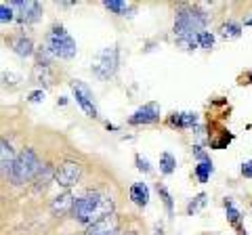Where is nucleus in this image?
Segmentation results:
<instances>
[{
  "label": "nucleus",
  "instance_id": "nucleus-1",
  "mask_svg": "<svg viewBox=\"0 0 252 235\" xmlns=\"http://www.w3.org/2000/svg\"><path fill=\"white\" fill-rule=\"evenodd\" d=\"M206 23L208 17L204 13H200L198 9H191V6H183L177 13L175 19V38L181 46H185L187 51L198 49V36L202 32H206Z\"/></svg>",
  "mask_w": 252,
  "mask_h": 235
},
{
  "label": "nucleus",
  "instance_id": "nucleus-2",
  "mask_svg": "<svg viewBox=\"0 0 252 235\" xmlns=\"http://www.w3.org/2000/svg\"><path fill=\"white\" fill-rule=\"evenodd\" d=\"M72 214L78 223L89 227L93 223L101 221V218L114 214V200L101 191H89L80 200H76Z\"/></svg>",
  "mask_w": 252,
  "mask_h": 235
},
{
  "label": "nucleus",
  "instance_id": "nucleus-3",
  "mask_svg": "<svg viewBox=\"0 0 252 235\" xmlns=\"http://www.w3.org/2000/svg\"><path fill=\"white\" fill-rule=\"evenodd\" d=\"M42 168L44 166L40 164V158L36 155V151L28 147V149L17 153V160H15V164H13V170H11L9 178H11L13 185H23V183L32 181Z\"/></svg>",
  "mask_w": 252,
  "mask_h": 235
},
{
  "label": "nucleus",
  "instance_id": "nucleus-4",
  "mask_svg": "<svg viewBox=\"0 0 252 235\" xmlns=\"http://www.w3.org/2000/svg\"><path fill=\"white\" fill-rule=\"evenodd\" d=\"M44 49L49 51L53 57H59V59H74L76 57V42L74 38L65 32V28L55 23L51 28V32L46 34V40H44Z\"/></svg>",
  "mask_w": 252,
  "mask_h": 235
},
{
  "label": "nucleus",
  "instance_id": "nucleus-5",
  "mask_svg": "<svg viewBox=\"0 0 252 235\" xmlns=\"http://www.w3.org/2000/svg\"><path fill=\"white\" fill-rule=\"evenodd\" d=\"M118 63H120V51H118V44H112L93 59V72L101 80H109L118 72Z\"/></svg>",
  "mask_w": 252,
  "mask_h": 235
},
{
  "label": "nucleus",
  "instance_id": "nucleus-6",
  "mask_svg": "<svg viewBox=\"0 0 252 235\" xmlns=\"http://www.w3.org/2000/svg\"><path fill=\"white\" fill-rule=\"evenodd\" d=\"M69 86H72L74 97H76V101H78V105L82 107V112L89 116V118H97V105H94V95H93V90H91L82 80H72V82H69Z\"/></svg>",
  "mask_w": 252,
  "mask_h": 235
},
{
  "label": "nucleus",
  "instance_id": "nucleus-7",
  "mask_svg": "<svg viewBox=\"0 0 252 235\" xmlns=\"http://www.w3.org/2000/svg\"><path fill=\"white\" fill-rule=\"evenodd\" d=\"M80 175H82L80 164L67 160L55 170V183L61 185V187H74L78 183V178H80Z\"/></svg>",
  "mask_w": 252,
  "mask_h": 235
},
{
  "label": "nucleus",
  "instance_id": "nucleus-8",
  "mask_svg": "<svg viewBox=\"0 0 252 235\" xmlns=\"http://www.w3.org/2000/svg\"><path fill=\"white\" fill-rule=\"evenodd\" d=\"M13 9H19V21L21 23H34L40 19L42 15V4L40 2H34V0H13L9 2Z\"/></svg>",
  "mask_w": 252,
  "mask_h": 235
},
{
  "label": "nucleus",
  "instance_id": "nucleus-9",
  "mask_svg": "<svg viewBox=\"0 0 252 235\" xmlns=\"http://www.w3.org/2000/svg\"><path fill=\"white\" fill-rule=\"evenodd\" d=\"M118 231H120V218H118V214L114 212L105 218H101L97 223L89 225L84 235H118Z\"/></svg>",
  "mask_w": 252,
  "mask_h": 235
},
{
  "label": "nucleus",
  "instance_id": "nucleus-10",
  "mask_svg": "<svg viewBox=\"0 0 252 235\" xmlns=\"http://www.w3.org/2000/svg\"><path fill=\"white\" fill-rule=\"evenodd\" d=\"M160 120V105L158 103H145L143 107H139L135 114L128 118V124L132 126H141V124H154Z\"/></svg>",
  "mask_w": 252,
  "mask_h": 235
},
{
  "label": "nucleus",
  "instance_id": "nucleus-11",
  "mask_svg": "<svg viewBox=\"0 0 252 235\" xmlns=\"http://www.w3.org/2000/svg\"><path fill=\"white\" fill-rule=\"evenodd\" d=\"M168 126L172 128H195L198 126V114L193 112H175L168 118Z\"/></svg>",
  "mask_w": 252,
  "mask_h": 235
},
{
  "label": "nucleus",
  "instance_id": "nucleus-12",
  "mask_svg": "<svg viewBox=\"0 0 252 235\" xmlns=\"http://www.w3.org/2000/svg\"><path fill=\"white\" fill-rule=\"evenodd\" d=\"M74 204H76L74 195L69 193V191H65V193H61V195H57V198L53 200L51 212L55 216H57V214H65V212H69V210H74Z\"/></svg>",
  "mask_w": 252,
  "mask_h": 235
},
{
  "label": "nucleus",
  "instance_id": "nucleus-13",
  "mask_svg": "<svg viewBox=\"0 0 252 235\" xmlns=\"http://www.w3.org/2000/svg\"><path fill=\"white\" fill-rule=\"evenodd\" d=\"M130 200L135 206L145 208L149 204V187L145 183H132L130 185Z\"/></svg>",
  "mask_w": 252,
  "mask_h": 235
},
{
  "label": "nucleus",
  "instance_id": "nucleus-14",
  "mask_svg": "<svg viewBox=\"0 0 252 235\" xmlns=\"http://www.w3.org/2000/svg\"><path fill=\"white\" fill-rule=\"evenodd\" d=\"M13 51H15V55H19V57H32L34 55V42L30 40V38H26V36H17L13 40Z\"/></svg>",
  "mask_w": 252,
  "mask_h": 235
},
{
  "label": "nucleus",
  "instance_id": "nucleus-15",
  "mask_svg": "<svg viewBox=\"0 0 252 235\" xmlns=\"http://www.w3.org/2000/svg\"><path fill=\"white\" fill-rule=\"evenodd\" d=\"M15 160H17V155L13 151V145L6 139H2V172L4 175H11Z\"/></svg>",
  "mask_w": 252,
  "mask_h": 235
},
{
  "label": "nucleus",
  "instance_id": "nucleus-16",
  "mask_svg": "<svg viewBox=\"0 0 252 235\" xmlns=\"http://www.w3.org/2000/svg\"><path fill=\"white\" fill-rule=\"evenodd\" d=\"M32 80L36 84H44V86H53V74H51V65H34V74Z\"/></svg>",
  "mask_w": 252,
  "mask_h": 235
},
{
  "label": "nucleus",
  "instance_id": "nucleus-17",
  "mask_svg": "<svg viewBox=\"0 0 252 235\" xmlns=\"http://www.w3.org/2000/svg\"><path fill=\"white\" fill-rule=\"evenodd\" d=\"M219 34H220V38H225V40H235V38L242 36V26L235 21H225L223 26L219 28Z\"/></svg>",
  "mask_w": 252,
  "mask_h": 235
},
{
  "label": "nucleus",
  "instance_id": "nucleus-18",
  "mask_svg": "<svg viewBox=\"0 0 252 235\" xmlns=\"http://www.w3.org/2000/svg\"><path fill=\"white\" fill-rule=\"evenodd\" d=\"M223 206H225V212H227V221H229V223H231L233 227H238V231H240V235H242V233H246V231H244V229H242V227H240V218H242V216H240V210H238V208H235V206H233V202L225 198V202H223Z\"/></svg>",
  "mask_w": 252,
  "mask_h": 235
},
{
  "label": "nucleus",
  "instance_id": "nucleus-19",
  "mask_svg": "<svg viewBox=\"0 0 252 235\" xmlns=\"http://www.w3.org/2000/svg\"><path fill=\"white\" fill-rule=\"evenodd\" d=\"M175 168H177V160H175V155L172 153H168V151H164L162 155H160V172L162 175H172L175 172Z\"/></svg>",
  "mask_w": 252,
  "mask_h": 235
},
{
  "label": "nucleus",
  "instance_id": "nucleus-20",
  "mask_svg": "<svg viewBox=\"0 0 252 235\" xmlns=\"http://www.w3.org/2000/svg\"><path fill=\"white\" fill-rule=\"evenodd\" d=\"M212 175V162H198L195 166V176L200 183H208V178Z\"/></svg>",
  "mask_w": 252,
  "mask_h": 235
},
{
  "label": "nucleus",
  "instance_id": "nucleus-21",
  "mask_svg": "<svg viewBox=\"0 0 252 235\" xmlns=\"http://www.w3.org/2000/svg\"><path fill=\"white\" fill-rule=\"evenodd\" d=\"M103 6H105L107 11H112L114 15H124L126 9H128V4H126L124 0H105Z\"/></svg>",
  "mask_w": 252,
  "mask_h": 235
},
{
  "label": "nucleus",
  "instance_id": "nucleus-22",
  "mask_svg": "<svg viewBox=\"0 0 252 235\" xmlns=\"http://www.w3.org/2000/svg\"><path fill=\"white\" fill-rule=\"evenodd\" d=\"M202 206H206V193H198L193 200H189V204H187V214H195Z\"/></svg>",
  "mask_w": 252,
  "mask_h": 235
},
{
  "label": "nucleus",
  "instance_id": "nucleus-23",
  "mask_svg": "<svg viewBox=\"0 0 252 235\" xmlns=\"http://www.w3.org/2000/svg\"><path fill=\"white\" fill-rule=\"evenodd\" d=\"M231 141H233L231 132L223 130V132H220V139H210V147H212V149H223V147H227Z\"/></svg>",
  "mask_w": 252,
  "mask_h": 235
},
{
  "label": "nucleus",
  "instance_id": "nucleus-24",
  "mask_svg": "<svg viewBox=\"0 0 252 235\" xmlns=\"http://www.w3.org/2000/svg\"><path fill=\"white\" fill-rule=\"evenodd\" d=\"M156 189H158V193H160V198H162V202H164V206H166L168 214L172 216V212H175V208H172V198H170V193L166 191V187H164L162 183H158V185H156Z\"/></svg>",
  "mask_w": 252,
  "mask_h": 235
},
{
  "label": "nucleus",
  "instance_id": "nucleus-25",
  "mask_svg": "<svg viewBox=\"0 0 252 235\" xmlns=\"http://www.w3.org/2000/svg\"><path fill=\"white\" fill-rule=\"evenodd\" d=\"M198 46L200 49H212L215 46V36H212L210 32H202L200 36H198Z\"/></svg>",
  "mask_w": 252,
  "mask_h": 235
},
{
  "label": "nucleus",
  "instance_id": "nucleus-26",
  "mask_svg": "<svg viewBox=\"0 0 252 235\" xmlns=\"http://www.w3.org/2000/svg\"><path fill=\"white\" fill-rule=\"evenodd\" d=\"M13 19H15L13 6L6 4V2H2V4H0V21H2V23H9V21H13Z\"/></svg>",
  "mask_w": 252,
  "mask_h": 235
},
{
  "label": "nucleus",
  "instance_id": "nucleus-27",
  "mask_svg": "<svg viewBox=\"0 0 252 235\" xmlns=\"http://www.w3.org/2000/svg\"><path fill=\"white\" fill-rule=\"evenodd\" d=\"M135 162H137V168H139L141 172H145V175H147V172H152V166H149L147 158H143L141 153H137V155H135Z\"/></svg>",
  "mask_w": 252,
  "mask_h": 235
},
{
  "label": "nucleus",
  "instance_id": "nucleus-28",
  "mask_svg": "<svg viewBox=\"0 0 252 235\" xmlns=\"http://www.w3.org/2000/svg\"><path fill=\"white\" fill-rule=\"evenodd\" d=\"M193 158L198 160V162H212V160H210V155L204 151L200 145H195V147H193Z\"/></svg>",
  "mask_w": 252,
  "mask_h": 235
},
{
  "label": "nucleus",
  "instance_id": "nucleus-29",
  "mask_svg": "<svg viewBox=\"0 0 252 235\" xmlns=\"http://www.w3.org/2000/svg\"><path fill=\"white\" fill-rule=\"evenodd\" d=\"M44 90H34V92H32V95L28 97V101H30V103H42V101H44Z\"/></svg>",
  "mask_w": 252,
  "mask_h": 235
},
{
  "label": "nucleus",
  "instance_id": "nucleus-30",
  "mask_svg": "<svg viewBox=\"0 0 252 235\" xmlns=\"http://www.w3.org/2000/svg\"><path fill=\"white\" fill-rule=\"evenodd\" d=\"M242 176L252 178V160H248V162L242 164Z\"/></svg>",
  "mask_w": 252,
  "mask_h": 235
},
{
  "label": "nucleus",
  "instance_id": "nucleus-31",
  "mask_svg": "<svg viewBox=\"0 0 252 235\" xmlns=\"http://www.w3.org/2000/svg\"><path fill=\"white\" fill-rule=\"evenodd\" d=\"M2 80H4V84H9V80H17V82H19L21 78H19L17 74H4V76H2ZM11 84H15V82H11Z\"/></svg>",
  "mask_w": 252,
  "mask_h": 235
},
{
  "label": "nucleus",
  "instance_id": "nucleus-32",
  "mask_svg": "<svg viewBox=\"0 0 252 235\" xmlns=\"http://www.w3.org/2000/svg\"><path fill=\"white\" fill-rule=\"evenodd\" d=\"M244 84H252V69L246 74V82H244Z\"/></svg>",
  "mask_w": 252,
  "mask_h": 235
},
{
  "label": "nucleus",
  "instance_id": "nucleus-33",
  "mask_svg": "<svg viewBox=\"0 0 252 235\" xmlns=\"http://www.w3.org/2000/svg\"><path fill=\"white\" fill-rule=\"evenodd\" d=\"M246 26H252V19H246Z\"/></svg>",
  "mask_w": 252,
  "mask_h": 235
}]
</instances>
